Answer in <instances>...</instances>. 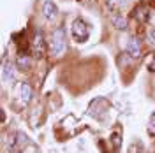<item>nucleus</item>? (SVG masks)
<instances>
[{"mask_svg": "<svg viewBox=\"0 0 155 153\" xmlns=\"http://www.w3.org/2000/svg\"><path fill=\"white\" fill-rule=\"evenodd\" d=\"M146 41H148L150 44H155V28H150L146 32Z\"/></svg>", "mask_w": 155, "mask_h": 153, "instance_id": "obj_14", "label": "nucleus"}, {"mask_svg": "<svg viewBox=\"0 0 155 153\" xmlns=\"http://www.w3.org/2000/svg\"><path fill=\"white\" fill-rule=\"evenodd\" d=\"M44 51H46V41H44V34L41 30L34 32V39H32V57L41 60L44 57Z\"/></svg>", "mask_w": 155, "mask_h": 153, "instance_id": "obj_3", "label": "nucleus"}, {"mask_svg": "<svg viewBox=\"0 0 155 153\" xmlns=\"http://www.w3.org/2000/svg\"><path fill=\"white\" fill-rule=\"evenodd\" d=\"M32 95H34V92H32L30 85H27V83H19V100H21V104L27 106L30 100H32Z\"/></svg>", "mask_w": 155, "mask_h": 153, "instance_id": "obj_7", "label": "nucleus"}, {"mask_svg": "<svg viewBox=\"0 0 155 153\" xmlns=\"http://www.w3.org/2000/svg\"><path fill=\"white\" fill-rule=\"evenodd\" d=\"M148 135H155V113L150 116V122H148Z\"/></svg>", "mask_w": 155, "mask_h": 153, "instance_id": "obj_13", "label": "nucleus"}, {"mask_svg": "<svg viewBox=\"0 0 155 153\" xmlns=\"http://www.w3.org/2000/svg\"><path fill=\"white\" fill-rule=\"evenodd\" d=\"M148 69H150L152 72H155V53H153V55H150V62H148Z\"/></svg>", "mask_w": 155, "mask_h": 153, "instance_id": "obj_15", "label": "nucleus"}, {"mask_svg": "<svg viewBox=\"0 0 155 153\" xmlns=\"http://www.w3.org/2000/svg\"><path fill=\"white\" fill-rule=\"evenodd\" d=\"M27 144H28V137L25 134H21V132H16V134L11 137V150H12V151L25 148Z\"/></svg>", "mask_w": 155, "mask_h": 153, "instance_id": "obj_6", "label": "nucleus"}, {"mask_svg": "<svg viewBox=\"0 0 155 153\" xmlns=\"http://www.w3.org/2000/svg\"><path fill=\"white\" fill-rule=\"evenodd\" d=\"M111 143L115 146V150H120V146H122V134L120 132H113L111 134Z\"/></svg>", "mask_w": 155, "mask_h": 153, "instance_id": "obj_12", "label": "nucleus"}, {"mask_svg": "<svg viewBox=\"0 0 155 153\" xmlns=\"http://www.w3.org/2000/svg\"><path fill=\"white\" fill-rule=\"evenodd\" d=\"M129 153H137V144H130V146H129Z\"/></svg>", "mask_w": 155, "mask_h": 153, "instance_id": "obj_17", "label": "nucleus"}, {"mask_svg": "<svg viewBox=\"0 0 155 153\" xmlns=\"http://www.w3.org/2000/svg\"><path fill=\"white\" fill-rule=\"evenodd\" d=\"M42 14H44V18L48 19V21H55L57 16H58V7L55 5V2L46 0V2L42 4Z\"/></svg>", "mask_w": 155, "mask_h": 153, "instance_id": "obj_4", "label": "nucleus"}, {"mask_svg": "<svg viewBox=\"0 0 155 153\" xmlns=\"http://www.w3.org/2000/svg\"><path fill=\"white\" fill-rule=\"evenodd\" d=\"M127 55L130 58H139L141 57V42L137 37H130L129 39V44H127Z\"/></svg>", "mask_w": 155, "mask_h": 153, "instance_id": "obj_5", "label": "nucleus"}, {"mask_svg": "<svg viewBox=\"0 0 155 153\" xmlns=\"http://www.w3.org/2000/svg\"><path fill=\"white\" fill-rule=\"evenodd\" d=\"M116 5H118V0H107V7L109 9H115Z\"/></svg>", "mask_w": 155, "mask_h": 153, "instance_id": "obj_16", "label": "nucleus"}, {"mask_svg": "<svg viewBox=\"0 0 155 153\" xmlns=\"http://www.w3.org/2000/svg\"><path fill=\"white\" fill-rule=\"evenodd\" d=\"M150 4H152V5L155 7V0H150Z\"/></svg>", "mask_w": 155, "mask_h": 153, "instance_id": "obj_18", "label": "nucleus"}, {"mask_svg": "<svg viewBox=\"0 0 155 153\" xmlns=\"http://www.w3.org/2000/svg\"><path fill=\"white\" fill-rule=\"evenodd\" d=\"M67 48V37H65V32L62 28H57L51 37H49V53L53 57H62L64 51Z\"/></svg>", "mask_w": 155, "mask_h": 153, "instance_id": "obj_1", "label": "nucleus"}, {"mask_svg": "<svg viewBox=\"0 0 155 153\" xmlns=\"http://www.w3.org/2000/svg\"><path fill=\"white\" fill-rule=\"evenodd\" d=\"M111 25H113L116 30H127L125 16H122V14H113V16H111Z\"/></svg>", "mask_w": 155, "mask_h": 153, "instance_id": "obj_8", "label": "nucleus"}, {"mask_svg": "<svg viewBox=\"0 0 155 153\" xmlns=\"http://www.w3.org/2000/svg\"><path fill=\"white\" fill-rule=\"evenodd\" d=\"M2 77H4V81H14V65L12 63H4Z\"/></svg>", "mask_w": 155, "mask_h": 153, "instance_id": "obj_11", "label": "nucleus"}, {"mask_svg": "<svg viewBox=\"0 0 155 153\" xmlns=\"http://www.w3.org/2000/svg\"><path fill=\"white\" fill-rule=\"evenodd\" d=\"M16 65H18L19 70H27V69L30 67V57L27 55V53H19L18 58H16Z\"/></svg>", "mask_w": 155, "mask_h": 153, "instance_id": "obj_9", "label": "nucleus"}, {"mask_svg": "<svg viewBox=\"0 0 155 153\" xmlns=\"http://www.w3.org/2000/svg\"><path fill=\"white\" fill-rule=\"evenodd\" d=\"M71 32H72V37H74L76 42H85V41L88 39V34H90L88 25L81 18H76L74 21H72V25H71Z\"/></svg>", "mask_w": 155, "mask_h": 153, "instance_id": "obj_2", "label": "nucleus"}, {"mask_svg": "<svg viewBox=\"0 0 155 153\" xmlns=\"http://www.w3.org/2000/svg\"><path fill=\"white\" fill-rule=\"evenodd\" d=\"M134 16L137 21H141V23H145V21H148V9H146L145 5H139V7H136L134 9Z\"/></svg>", "mask_w": 155, "mask_h": 153, "instance_id": "obj_10", "label": "nucleus"}]
</instances>
